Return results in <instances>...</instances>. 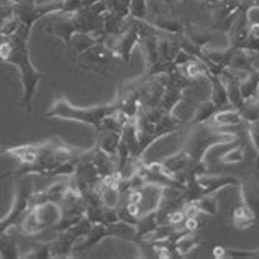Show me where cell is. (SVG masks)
Segmentation results:
<instances>
[{
	"mask_svg": "<svg viewBox=\"0 0 259 259\" xmlns=\"http://www.w3.org/2000/svg\"><path fill=\"white\" fill-rule=\"evenodd\" d=\"M249 35L259 39V23L257 22H251L249 23Z\"/></svg>",
	"mask_w": 259,
	"mask_h": 259,
	"instance_id": "29",
	"label": "cell"
},
{
	"mask_svg": "<svg viewBox=\"0 0 259 259\" xmlns=\"http://www.w3.org/2000/svg\"><path fill=\"white\" fill-rule=\"evenodd\" d=\"M22 257H28V259H50L51 257V241L48 243H38L33 244L26 253H23Z\"/></svg>",
	"mask_w": 259,
	"mask_h": 259,
	"instance_id": "24",
	"label": "cell"
},
{
	"mask_svg": "<svg viewBox=\"0 0 259 259\" xmlns=\"http://www.w3.org/2000/svg\"><path fill=\"white\" fill-rule=\"evenodd\" d=\"M212 254L217 259H259V248L257 249H233V248H225V246H215Z\"/></svg>",
	"mask_w": 259,
	"mask_h": 259,
	"instance_id": "17",
	"label": "cell"
},
{
	"mask_svg": "<svg viewBox=\"0 0 259 259\" xmlns=\"http://www.w3.org/2000/svg\"><path fill=\"white\" fill-rule=\"evenodd\" d=\"M154 28H158L162 33H167V35H174V36H182L184 35V26L186 22H182L181 18H177L176 15L169 12H156L154 17L151 20H148Z\"/></svg>",
	"mask_w": 259,
	"mask_h": 259,
	"instance_id": "11",
	"label": "cell"
},
{
	"mask_svg": "<svg viewBox=\"0 0 259 259\" xmlns=\"http://www.w3.org/2000/svg\"><path fill=\"white\" fill-rule=\"evenodd\" d=\"M31 30L20 25V30L12 36H4L0 39V64L15 66L20 72L23 95L20 107L26 112L33 110V99L36 95L38 84L41 82L45 74L33 66L28 53V38Z\"/></svg>",
	"mask_w": 259,
	"mask_h": 259,
	"instance_id": "2",
	"label": "cell"
},
{
	"mask_svg": "<svg viewBox=\"0 0 259 259\" xmlns=\"http://www.w3.org/2000/svg\"><path fill=\"white\" fill-rule=\"evenodd\" d=\"M231 222H233V225L236 228H248V227H253V225H256V218L253 215V212L244 205V203L241 202L240 205H236L233 208V212H231Z\"/></svg>",
	"mask_w": 259,
	"mask_h": 259,
	"instance_id": "19",
	"label": "cell"
},
{
	"mask_svg": "<svg viewBox=\"0 0 259 259\" xmlns=\"http://www.w3.org/2000/svg\"><path fill=\"white\" fill-rule=\"evenodd\" d=\"M182 132L186 133L184 135L182 148L190 154L192 164L207 162V153L210 148L218 145H228L236 136L210 126L208 123H189Z\"/></svg>",
	"mask_w": 259,
	"mask_h": 259,
	"instance_id": "3",
	"label": "cell"
},
{
	"mask_svg": "<svg viewBox=\"0 0 259 259\" xmlns=\"http://www.w3.org/2000/svg\"><path fill=\"white\" fill-rule=\"evenodd\" d=\"M240 195L241 202L246 205L256 218V225L259 223V172H254L244 179H240Z\"/></svg>",
	"mask_w": 259,
	"mask_h": 259,
	"instance_id": "10",
	"label": "cell"
},
{
	"mask_svg": "<svg viewBox=\"0 0 259 259\" xmlns=\"http://www.w3.org/2000/svg\"><path fill=\"white\" fill-rule=\"evenodd\" d=\"M84 7V0H63L61 12L63 13H76Z\"/></svg>",
	"mask_w": 259,
	"mask_h": 259,
	"instance_id": "28",
	"label": "cell"
},
{
	"mask_svg": "<svg viewBox=\"0 0 259 259\" xmlns=\"http://www.w3.org/2000/svg\"><path fill=\"white\" fill-rule=\"evenodd\" d=\"M222 33H218L215 30L203 28V26H197L190 22H186V26H184V38H187L190 43H194L199 48H210V43L215 41L217 36H220Z\"/></svg>",
	"mask_w": 259,
	"mask_h": 259,
	"instance_id": "12",
	"label": "cell"
},
{
	"mask_svg": "<svg viewBox=\"0 0 259 259\" xmlns=\"http://www.w3.org/2000/svg\"><path fill=\"white\" fill-rule=\"evenodd\" d=\"M33 2H36V0H33Z\"/></svg>",
	"mask_w": 259,
	"mask_h": 259,
	"instance_id": "31",
	"label": "cell"
},
{
	"mask_svg": "<svg viewBox=\"0 0 259 259\" xmlns=\"http://www.w3.org/2000/svg\"><path fill=\"white\" fill-rule=\"evenodd\" d=\"M161 164L167 169V172L172 177L179 176L182 172H186L187 169L192 164V159H190V154L186 151L184 148H181L179 151H176L172 154H169L167 158L161 159Z\"/></svg>",
	"mask_w": 259,
	"mask_h": 259,
	"instance_id": "13",
	"label": "cell"
},
{
	"mask_svg": "<svg viewBox=\"0 0 259 259\" xmlns=\"http://www.w3.org/2000/svg\"><path fill=\"white\" fill-rule=\"evenodd\" d=\"M99 36H94L91 33H74L69 45H67V51H69V58L74 61L80 53H84L87 48H91L99 41ZM102 41V39H100Z\"/></svg>",
	"mask_w": 259,
	"mask_h": 259,
	"instance_id": "15",
	"label": "cell"
},
{
	"mask_svg": "<svg viewBox=\"0 0 259 259\" xmlns=\"http://www.w3.org/2000/svg\"><path fill=\"white\" fill-rule=\"evenodd\" d=\"M43 31L48 33V35L59 38L61 41H64V45L67 46L72 35L76 33L72 13L56 12V13H51V15H46L43 18Z\"/></svg>",
	"mask_w": 259,
	"mask_h": 259,
	"instance_id": "9",
	"label": "cell"
},
{
	"mask_svg": "<svg viewBox=\"0 0 259 259\" xmlns=\"http://www.w3.org/2000/svg\"><path fill=\"white\" fill-rule=\"evenodd\" d=\"M140 22L141 20L128 17L125 30L118 33V35L110 36V38H115V41L112 45H108L105 41L113 50V53L117 54V58L125 61V63H128V61L132 59V51L135 50V46L140 45Z\"/></svg>",
	"mask_w": 259,
	"mask_h": 259,
	"instance_id": "7",
	"label": "cell"
},
{
	"mask_svg": "<svg viewBox=\"0 0 259 259\" xmlns=\"http://www.w3.org/2000/svg\"><path fill=\"white\" fill-rule=\"evenodd\" d=\"M238 112L241 113V117H243L244 121H246V123H251V121L259 120V99L256 97V95L244 99L241 107L238 108Z\"/></svg>",
	"mask_w": 259,
	"mask_h": 259,
	"instance_id": "22",
	"label": "cell"
},
{
	"mask_svg": "<svg viewBox=\"0 0 259 259\" xmlns=\"http://www.w3.org/2000/svg\"><path fill=\"white\" fill-rule=\"evenodd\" d=\"M0 257H4V259L22 257V248H20L17 238L13 236L10 231L9 233L0 235Z\"/></svg>",
	"mask_w": 259,
	"mask_h": 259,
	"instance_id": "18",
	"label": "cell"
},
{
	"mask_svg": "<svg viewBox=\"0 0 259 259\" xmlns=\"http://www.w3.org/2000/svg\"><path fill=\"white\" fill-rule=\"evenodd\" d=\"M161 4H164V5H174L177 2H181V0H159Z\"/></svg>",
	"mask_w": 259,
	"mask_h": 259,
	"instance_id": "30",
	"label": "cell"
},
{
	"mask_svg": "<svg viewBox=\"0 0 259 259\" xmlns=\"http://www.w3.org/2000/svg\"><path fill=\"white\" fill-rule=\"evenodd\" d=\"M248 138H249V145L256 151V169L259 171V120L248 123Z\"/></svg>",
	"mask_w": 259,
	"mask_h": 259,
	"instance_id": "27",
	"label": "cell"
},
{
	"mask_svg": "<svg viewBox=\"0 0 259 259\" xmlns=\"http://www.w3.org/2000/svg\"><path fill=\"white\" fill-rule=\"evenodd\" d=\"M241 0H220L212 4V20H210V28L228 36V33L233 26L238 12H240Z\"/></svg>",
	"mask_w": 259,
	"mask_h": 259,
	"instance_id": "8",
	"label": "cell"
},
{
	"mask_svg": "<svg viewBox=\"0 0 259 259\" xmlns=\"http://www.w3.org/2000/svg\"><path fill=\"white\" fill-rule=\"evenodd\" d=\"M194 203H195V207L199 208V212L202 215H205V217H213V215H217L218 207H220V203H218V200L213 197V194L203 195V197H200V199L194 200Z\"/></svg>",
	"mask_w": 259,
	"mask_h": 259,
	"instance_id": "23",
	"label": "cell"
},
{
	"mask_svg": "<svg viewBox=\"0 0 259 259\" xmlns=\"http://www.w3.org/2000/svg\"><path fill=\"white\" fill-rule=\"evenodd\" d=\"M31 195H33V182L25 179V176H23L15 187L13 207L10 208V212L0 220V235L9 233V231L15 230L18 225L22 223L25 215L28 213V210H30Z\"/></svg>",
	"mask_w": 259,
	"mask_h": 259,
	"instance_id": "6",
	"label": "cell"
},
{
	"mask_svg": "<svg viewBox=\"0 0 259 259\" xmlns=\"http://www.w3.org/2000/svg\"><path fill=\"white\" fill-rule=\"evenodd\" d=\"M117 58V54L113 53V50L108 46L105 41H99L92 45L91 48H87L84 53H80L79 56L74 59L80 69H84L87 72L99 74V76H108V72L112 71L113 63Z\"/></svg>",
	"mask_w": 259,
	"mask_h": 259,
	"instance_id": "5",
	"label": "cell"
},
{
	"mask_svg": "<svg viewBox=\"0 0 259 259\" xmlns=\"http://www.w3.org/2000/svg\"><path fill=\"white\" fill-rule=\"evenodd\" d=\"M217 110H218L217 105H215L210 99L202 100V102H197L195 110H194V115H192V120H190V123H207V121L215 115ZM187 125H189V123H187Z\"/></svg>",
	"mask_w": 259,
	"mask_h": 259,
	"instance_id": "20",
	"label": "cell"
},
{
	"mask_svg": "<svg viewBox=\"0 0 259 259\" xmlns=\"http://www.w3.org/2000/svg\"><path fill=\"white\" fill-rule=\"evenodd\" d=\"M208 82H210V91H212V97H210V100L217 105L218 110H220V108H225V107H230L228 92H227V87H225V82L222 80V77L217 76V74H210Z\"/></svg>",
	"mask_w": 259,
	"mask_h": 259,
	"instance_id": "16",
	"label": "cell"
},
{
	"mask_svg": "<svg viewBox=\"0 0 259 259\" xmlns=\"http://www.w3.org/2000/svg\"><path fill=\"white\" fill-rule=\"evenodd\" d=\"M84 149L76 148L61 138H50L39 143L28 145L4 146L0 148V156H9L15 159L17 167L0 176V181L7 177H23V176H46L67 161H77Z\"/></svg>",
	"mask_w": 259,
	"mask_h": 259,
	"instance_id": "1",
	"label": "cell"
},
{
	"mask_svg": "<svg viewBox=\"0 0 259 259\" xmlns=\"http://www.w3.org/2000/svg\"><path fill=\"white\" fill-rule=\"evenodd\" d=\"M177 71H179L186 79L192 80V82H197V80H200L203 77L208 79L210 74H212L200 59H197L194 56H190L187 61H184L182 64L177 66Z\"/></svg>",
	"mask_w": 259,
	"mask_h": 259,
	"instance_id": "14",
	"label": "cell"
},
{
	"mask_svg": "<svg viewBox=\"0 0 259 259\" xmlns=\"http://www.w3.org/2000/svg\"><path fill=\"white\" fill-rule=\"evenodd\" d=\"M117 110H120L117 100H112L108 104H102V105H94V107H76L67 99L58 97L46 110L45 117L80 121V123L91 125L97 130L108 115L115 113Z\"/></svg>",
	"mask_w": 259,
	"mask_h": 259,
	"instance_id": "4",
	"label": "cell"
},
{
	"mask_svg": "<svg viewBox=\"0 0 259 259\" xmlns=\"http://www.w3.org/2000/svg\"><path fill=\"white\" fill-rule=\"evenodd\" d=\"M107 12L117 13V15L128 18L130 17V4L132 0H104Z\"/></svg>",
	"mask_w": 259,
	"mask_h": 259,
	"instance_id": "25",
	"label": "cell"
},
{
	"mask_svg": "<svg viewBox=\"0 0 259 259\" xmlns=\"http://www.w3.org/2000/svg\"><path fill=\"white\" fill-rule=\"evenodd\" d=\"M130 17L136 20H148L149 18L148 0H132V4H130Z\"/></svg>",
	"mask_w": 259,
	"mask_h": 259,
	"instance_id": "26",
	"label": "cell"
},
{
	"mask_svg": "<svg viewBox=\"0 0 259 259\" xmlns=\"http://www.w3.org/2000/svg\"><path fill=\"white\" fill-rule=\"evenodd\" d=\"M199 244H200V238L197 235V231H189V233L182 235L179 240L176 241V249H177V253H179V256L182 257L195 251L199 248Z\"/></svg>",
	"mask_w": 259,
	"mask_h": 259,
	"instance_id": "21",
	"label": "cell"
}]
</instances>
